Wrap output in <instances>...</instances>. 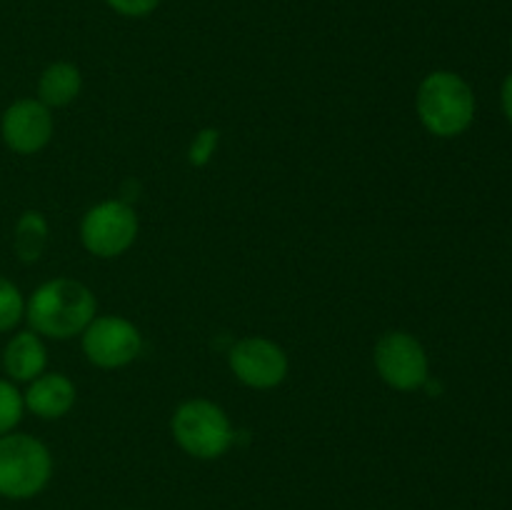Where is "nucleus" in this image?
Returning <instances> with one entry per match:
<instances>
[{"label": "nucleus", "instance_id": "nucleus-16", "mask_svg": "<svg viewBox=\"0 0 512 510\" xmlns=\"http://www.w3.org/2000/svg\"><path fill=\"white\" fill-rule=\"evenodd\" d=\"M220 143V133L215 128H203L198 135L193 138L188 148V163L193 168H205V165L213 160L215 150H218Z\"/></svg>", "mask_w": 512, "mask_h": 510}, {"label": "nucleus", "instance_id": "nucleus-10", "mask_svg": "<svg viewBox=\"0 0 512 510\" xmlns=\"http://www.w3.org/2000/svg\"><path fill=\"white\" fill-rule=\"evenodd\" d=\"M78 400L75 383L63 373H43L30 380L28 390L23 393L25 410L43 420H58L73 410Z\"/></svg>", "mask_w": 512, "mask_h": 510}, {"label": "nucleus", "instance_id": "nucleus-3", "mask_svg": "<svg viewBox=\"0 0 512 510\" xmlns=\"http://www.w3.org/2000/svg\"><path fill=\"white\" fill-rule=\"evenodd\" d=\"M53 478L48 445L28 433L0 438V498L30 500L43 493Z\"/></svg>", "mask_w": 512, "mask_h": 510}, {"label": "nucleus", "instance_id": "nucleus-9", "mask_svg": "<svg viewBox=\"0 0 512 510\" xmlns=\"http://www.w3.org/2000/svg\"><path fill=\"white\" fill-rule=\"evenodd\" d=\"M55 120L38 98H20L0 115V138L13 153L35 155L53 140Z\"/></svg>", "mask_w": 512, "mask_h": 510}, {"label": "nucleus", "instance_id": "nucleus-17", "mask_svg": "<svg viewBox=\"0 0 512 510\" xmlns=\"http://www.w3.org/2000/svg\"><path fill=\"white\" fill-rule=\"evenodd\" d=\"M110 8L125 18H145L160 5V0H105Z\"/></svg>", "mask_w": 512, "mask_h": 510}, {"label": "nucleus", "instance_id": "nucleus-18", "mask_svg": "<svg viewBox=\"0 0 512 510\" xmlns=\"http://www.w3.org/2000/svg\"><path fill=\"white\" fill-rule=\"evenodd\" d=\"M500 100H503V113H505V118H508V123H510V128H512V73L503 80Z\"/></svg>", "mask_w": 512, "mask_h": 510}, {"label": "nucleus", "instance_id": "nucleus-1", "mask_svg": "<svg viewBox=\"0 0 512 510\" xmlns=\"http://www.w3.org/2000/svg\"><path fill=\"white\" fill-rule=\"evenodd\" d=\"M95 315H98L95 293L73 278L45 280L25 300V320L40 338H75L88 328Z\"/></svg>", "mask_w": 512, "mask_h": 510}, {"label": "nucleus", "instance_id": "nucleus-7", "mask_svg": "<svg viewBox=\"0 0 512 510\" xmlns=\"http://www.w3.org/2000/svg\"><path fill=\"white\" fill-rule=\"evenodd\" d=\"M80 345L95 368H125L143 353V335L123 315H95L80 333Z\"/></svg>", "mask_w": 512, "mask_h": 510}, {"label": "nucleus", "instance_id": "nucleus-6", "mask_svg": "<svg viewBox=\"0 0 512 510\" xmlns=\"http://www.w3.org/2000/svg\"><path fill=\"white\" fill-rule=\"evenodd\" d=\"M373 363L383 383L400 393L420 390L430 378V360L423 343L405 330H388L380 335Z\"/></svg>", "mask_w": 512, "mask_h": 510}, {"label": "nucleus", "instance_id": "nucleus-19", "mask_svg": "<svg viewBox=\"0 0 512 510\" xmlns=\"http://www.w3.org/2000/svg\"><path fill=\"white\" fill-rule=\"evenodd\" d=\"M510 50H512V38H510Z\"/></svg>", "mask_w": 512, "mask_h": 510}, {"label": "nucleus", "instance_id": "nucleus-13", "mask_svg": "<svg viewBox=\"0 0 512 510\" xmlns=\"http://www.w3.org/2000/svg\"><path fill=\"white\" fill-rule=\"evenodd\" d=\"M50 225L40 210H25L15 220L13 228V250L20 263H35L48 248Z\"/></svg>", "mask_w": 512, "mask_h": 510}, {"label": "nucleus", "instance_id": "nucleus-4", "mask_svg": "<svg viewBox=\"0 0 512 510\" xmlns=\"http://www.w3.org/2000/svg\"><path fill=\"white\" fill-rule=\"evenodd\" d=\"M170 433L180 450L198 460L223 458L235 440L228 413L218 403L205 398H190L180 403L170 418Z\"/></svg>", "mask_w": 512, "mask_h": 510}, {"label": "nucleus", "instance_id": "nucleus-5", "mask_svg": "<svg viewBox=\"0 0 512 510\" xmlns=\"http://www.w3.org/2000/svg\"><path fill=\"white\" fill-rule=\"evenodd\" d=\"M138 215L125 200H103L80 220V243L95 258H118L138 238Z\"/></svg>", "mask_w": 512, "mask_h": 510}, {"label": "nucleus", "instance_id": "nucleus-14", "mask_svg": "<svg viewBox=\"0 0 512 510\" xmlns=\"http://www.w3.org/2000/svg\"><path fill=\"white\" fill-rule=\"evenodd\" d=\"M25 320V298L18 285L0 275V333H10Z\"/></svg>", "mask_w": 512, "mask_h": 510}, {"label": "nucleus", "instance_id": "nucleus-2", "mask_svg": "<svg viewBox=\"0 0 512 510\" xmlns=\"http://www.w3.org/2000/svg\"><path fill=\"white\" fill-rule=\"evenodd\" d=\"M415 113L435 138H458L475 120V93L463 75L433 70L420 80Z\"/></svg>", "mask_w": 512, "mask_h": 510}, {"label": "nucleus", "instance_id": "nucleus-12", "mask_svg": "<svg viewBox=\"0 0 512 510\" xmlns=\"http://www.w3.org/2000/svg\"><path fill=\"white\" fill-rule=\"evenodd\" d=\"M80 90H83V75L78 65L68 60H55L38 78V100L50 110L70 105L78 98Z\"/></svg>", "mask_w": 512, "mask_h": 510}, {"label": "nucleus", "instance_id": "nucleus-11", "mask_svg": "<svg viewBox=\"0 0 512 510\" xmlns=\"http://www.w3.org/2000/svg\"><path fill=\"white\" fill-rule=\"evenodd\" d=\"M0 365H3V373L8 375V380H13V383H30V380L45 373L48 348H45L43 338L35 330H18L5 343Z\"/></svg>", "mask_w": 512, "mask_h": 510}, {"label": "nucleus", "instance_id": "nucleus-15", "mask_svg": "<svg viewBox=\"0 0 512 510\" xmlns=\"http://www.w3.org/2000/svg\"><path fill=\"white\" fill-rule=\"evenodd\" d=\"M23 413L25 403L18 385L8 378H0V438L18 428V423L23 420Z\"/></svg>", "mask_w": 512, "mask_h": 510}, {"label": "nucleus", "instance_id": "nucleus-8", "mask_svg": "<svg viewBox=\"0 0 512 510\" xmlns=\"http://www.w3.org/2000/svg\"><path fill=\"white\" fill-rule=\"evenodd\" d=\"M228 365L235 378L253 390L278 388L288 378L290 370L288 353L275 340L263 338V335L240 338L230 348Z\"/></svg>", "mask_w": 512, "mask_h": 510}]
</instances>
